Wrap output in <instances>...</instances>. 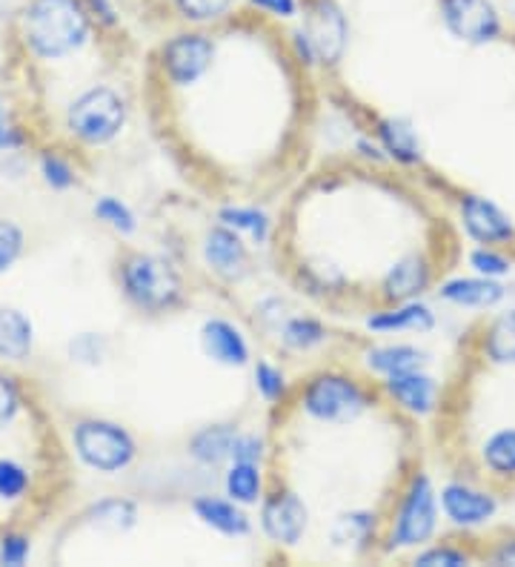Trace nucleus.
Segmentation results:
<instances>
[{"label":"nucleus","instance_id":"obj_20","mask_svg":"<svg viewBox=\"0 0 515 567\" xmlns=\"http://www.w3.org/2000/svg\"><path fill=\"white\" fill-rule=\"evenodd\" d=\"M193 516L206 527V530L227 536V539H244L253 533V519L247 507H240L229 496H213L204 493L193 502Z\"/></svg>","mask_w":515,"mask_h":567},{"label":"nucleus","instance_id":"obj_8","mask_svg":"<svg viewBox=\"0 0 515 567\" xmlns=\"http://www.w3.org/2000/svg\"><path fill=\"white\" fill-rule=\"evenodd\" d=\"M298 27L307 35L309 47L316 52L321 70H336L350 49V14L341 0H303Z\"/></svg>","mask_w":515,"mask_h":567},{"label":"nucleus","instance_id":"obj_10","mask_svg":"<svg viewBox=\"0 0 515 567\" xmlns=\"http://www.w3.org/2000/svg\"><path fill=\"white\" fill-rule=\"evenodd\" d=\"M441 519L453 530L478 533L493 525V519L502 511V498L495 491L470 482V478H446L439 487Z\"/></svg>","mask_w":515,"mask_h":567},{"label":"nucleus","instance_id":"obj_6","mask_svg":"<svg viewBox=\"0 0 515 567\" xmlns=\"http://www.w3.org/2000/svg\"><path fill=\"white\" fill-rule=\"evenodd\" d=\"M72 453L78 462L92 473L101 476H117V473L130 471L137 458V442L124 424L112 422V419H78L69 433Z\"/></svg>","mask_w":515,"mask_h":567},{"label":"nucleus","instance_id":"obj_33","mask_svg":"<svg viewBox=\"0 0 515 567\" xmlns=\"http://www.w3.org/2000/svg\"><path fill=\"white\" fill-rule=\"evenodd\" d=\"M92 215H95L103 227H110L112 233L121 238H132L137 229H141L135 209H132L124 198H117V195H101V198H95Z\"/></svg>","mask_w":515,"mask_h":567},{"label":"nucleus","instance_id":"obj_26","mask_svg":"<svg viewBox=\"0 0 515 567\" xmlns=\"http://www.w3.org/2000/svg\"><path fill=\"white\" fill-rule=\"evenodd\" d=\"M238 433V424H206L189 439L186 450L200 467H224V464L233 462V447Z\"/></svg>","mask_w":515,"mask_h":567},{"label":"nucleus","instance_id":"obj_38","mask_svg":"<svg viewBox=\"0 0 515 567\" xmlns=\"http://www.w3.org/2000/svg\"><path fill=\"white\" fill-rule=\"evenodd\" d=\"M23 252H27V229L14 218L0 215V278L14 270Z\"/></svg>","mask_w":515,"mask_h":567},{"label":"nucleus","instance_id":"obj_43","mask_svg":"<svg viewBox=\"0 0 515 567\" xmlns=\"http://www.w3.org/2000/svg\"><path fill=\"white\" fill-rule=\"evenodd\" d=\"M253 12L264 14L269 21L296 23L301 18L303 0H244Z\"/></svg>","mask_w":515,"mask_h":567},{"label":"nucleus","instance_id":"obj_30","mask_svg":"<svg viewBox=\"0 0 515 567\" xmlns=\"http://www.w3.org/2000/svg\"><path fill=\"white\" fill-rule=\"evenodd\" d=\"M218 224L235 229L238 236L249 238L253 244L264 247L272 238V218L261 207H240V204H227L218 209Z\"/></svg>","mask_w":515,"mask_h":567},{"label":"nucleus","instance_id":"obj_5","mask_svg":"<svg viewBox=\"0 0 515 567\" xmlns=\"http://www.w3.org/2000/svg\"><path fill=\"white\" fill-rule=\"evenodd\" d=\"M298 404L307 419L330 427L358 422L372 410V393L352 375L341 370H321L309 375L307 384L298 393Z\"/></svg>","mask_w":515,"mask_h":567},{"label":"nucleus","instance_id":"obj_28","mask_svg":"<svg viewBox=\"0 0 515 567\" xmlns=\"http://www.w3.org/2000/svg\"><path fill=\"white\" fill-rule=\"evenodd\" d=\"M275 336L289 353H312L330 341V327L316 316H287Z\"/></svg>","mask_w":515,"mask_h":567},{"label":"nucleus","instance_id":"obj_46","mask_svg":"<svg viewBox=\"0 0 515 567\" xmlns=\"http://www.w3.org/2000/svg\"><path fill=\"white\" fill-rule=\"evenodd\" d=\"M267 458V439L258 433H238L233 447V462H249V464H264Z\"/></svg>","mask_w":515,"mask_h":567},{"label":"nucleus","instance_id":"obj_15","mask_svg":"<svg viewBox=\"0 0 515 567\" xmlns=\"http://www.w3.org/2000/svg\"><path fill=\"white\" fill-rule=\"evenodd\" d=\"M441 305L455 307V310L493 312L507 301V281H493V278L475 276V272H461L450 276L433 287Z\"/></svg>","mask_w":515,"mask_h":567},{"label":"nucleus","instance_id":"obj_17","mask_svg":"<svg viewBox=\"0 0 515 567\" xmlns=\"http://www.w3.org/2000/svg\"><path fill=\"white\" fill-rule=\"evenodd\" d=\"M198 341L213 364L227 367V370H244L253 364V347H249L247 336L235 321L224 319V316L206 319L198 330Z\"/></svg>","mask_w":515,"mask_h":567},{"label":"nucleus","instance_id":"obj_24","mask_svg":"<svg viewBox=\"0 0 515 567\" xmlns=\"http://www.w3.org/2000/svg\"><path fill=\"white\" fill-rule=\"evenodd\" d=\"M81 522L90 530L112 533V536H124V533L135 530L141 522V507L137 502L126 496H106L92 502L86 511L81 513Z\"/></svg>","mask_w":515,"mask_h":567},{"label":"nucleus","instance_id":"obj_35","mask_svg":"<svg viewBox=\"0 0 515 567\" xmlns=\"http://www.w3.org/2000/svg\"><path fill=\"white\" fill-rule=\"evenodd\" d=\"M38 175H41V181L47 184L52 193H69V189L78 187V169L75 164H72V158H66L63 153H58V150H43L41 155H38Z\"/></svg>","mask_w":515,"mask_h":567},{"label":"nucleus","instance_id":"obj_44","mask_svg":"<svg viewBox=\"0 0 515 567\" xmlns=\"http://www.w3.org/2000/svg\"><path fill=\"white\" fill-rule=\"evenodd\" d=\"M23 146H27V135H23L21 124L14 121L12 110H9V104L0 95V153L14 155L21 153Z\"/></svg>","mask_w":515,"mask_h":567},{"label":"nucleus","instance_id":"obj_41","mask_svg":"<svg viewBox=\"0 0 515 567\" xmlns=\"http://www.w3.org/2000/svg\"><path fill=\"white\" fill-rule=\"evenodd\" d=\"M301 278L309 292H318V296H332V292H341L343 287V272L336 264H307L301 267Z\"/></svg>","mask_w":515,"mask_h":567},{"label":"nucleus","instance_id":"obj_19","mask_svg":"<svg viewBox=\"0 0 515 567\" xmlns=\"http://www.w3.org/2000/svg\"><path fill=\"white\" fill-rule=\"evenodd\" d=\"M372 135H375L378 146L384 150L390 164L406 166V169H415V166L424 164V144H421L419 126L404 118V115L378 118Z\"/></svg>","mask_w":515,"mask_h":567},{"label":"nucleus","instance_id":"obj_13","mask_svg":"<svg viewBox=\"0 0 515 567\" xmlns=\"http://www.w3.org/2000/svg\"><path fill=\"white\" fill-rule=\"evenodd\" d=\"M435 287V264L433 258L412 249L406 256L395 258L387 267L384 278L378 284V296L384 305H401V301H415L424 298Z\"/></svg>","mask_w":515,"mask_h":567},{"label":"nucleus","instance_id":"obj_2","mask_svg":"<svg viewBox=\"0 0 515 567\" xmlns=\"http://www.w3.org/2000/svg\"><path fill=\"white\" fill-rule=\"evenodd\" d=\"M439 485L426 471H415L406 478L399 502L392 507L390 525L384 533L387 554H415L430 545L441 530Z\"/></svg>","mask_w":515,"mask_h":567},{"label":"nucleus","instance_id":"obj_40","mask_svg":"<svg viewBox=\"0 0 515 567\" xmlns=\"http://www.w3.org/2000/svg\"><path fill=\"white\" fill-rule=\"evenodd\" d=\"M66 350L72 364L97 367L106 361V355H110V341H106V336H101V332H81V336H75V339L69 341Z\"/></svg>","mask_w":515,"mask_h":567},{"label":"nucleus","instance_id":"obj_49","mask_svg":"<svg viewBox=\"0 0 515 567\" xmlns=\"http://www.w3.org/2000/svg\"><path fill=\"white\" fill-rule=\"evenodd\" d=\"M356 153L358 158H364V161H372V164H390L384 155V150L378 146L375 138H358L356 141Z\"/></svg>","mask_w":515,"mask_h":567},{"label":"nucleus","instance_id":"obj_47","mask_svg":"<svg viewBox=\"0 0 515 567\" xmlns=\"http://www.w3.org/2000/svg\"><path fill=\"white\" fill-rule=\"evenodd\" d=\"M481 559L493 567H515V533H504L481 554Z\"/></svg>","mask_w":515,"mask_h":567},{"label":"nucleus","instance_id":"obj_4","mask_svg":"<svg viewBox=\"0 0 515 567\" xmlns=\"http://www.w3.org/2000/svg\"><path fill=\"white\" fill-rule=\"evenodd\" d=\"M130 124V101L110 83H92L63 110V130L81 146H110Z\"/></svg>","mask_w":515,"mask_h":567},{"label":"nucleus","instance_id":"obj_23","mask_svg":"<svg viewBox=\"0 0 515 567\" xmlns=\"http://www.w3.org/2000/svg\"><path fill=\"white\" fill-rule=\"evenodd\" d=\"M367 370L372 375L384 381L390 375L410 373V370H421V367L433 364V355L426 353L424 347L406 344V341H387V344L370 347L364 353Z\"/></svg>","mask_w":515,"mask_h":567},{"label":"nucleus","instance_id":"obj_48","mask_svg":"<svg viewBox=\"0 0 515 567\" xmlns=\"http://www.w3.org/2000/svg\"><path fill=\"white\" fill-rule=\"evenodd\" d=\"M287 38H289V49H292V55H296V61L301 63V66H307V70H321V66H318L316 52H312V47H309L307 35H303L298 23H292V27H289Z\"/></svg>","mask_w":515,"mask_h":567},{"label":"nucleus","instance_id":"obj_37","mask_svg":"<svg viewBox=\"0 0 515 567\" xmlns=\"http://www.w3.org/2000/svg\"><path fill=\"white\" fill-rule=\"evenodd\" d=\"M32 491V473L23 462L12 456H0V502L14 505L23 502Z\"/></svg>","mask_w":515,"mask_h":567},{"label":"nucleus","instance_id":"obj_7","mask_svg":"<svg viewBox=\"0 0 515 567\" xmlns=\"http://www.w3.org/2000/svg\"><path fill=\"white\" fill-rule=\"evenodd\" d=\"M215 58H218V43L209 35V29L184 27L161 43V78L175 90H189L213 72Z\"/></svg>","mask_w":515,"mask_h":567},{"label":"nucleus","instance_id":"obj_31","mask_svg":"<svg viewBox=\"0 0 515 567\" xmlns=\"http://www.w3.org/2000/svg\"><path fill=\"white\" fill-rule=\"evenodd\" d=\"M240 0H169L172 12L178 14L184 27L209 29L233 18Z\"/></svg>","mask_w":515,"mask_h":567},{"label":"nucleus","instance_id":"obj_9","mask_svg":"<svg viewBox=\"0 0 515 567\" xmlns=\"http://www.w3.org/2000/svg\"><path fill=\"white\" fill-rule=\"evenodd\" d=\"M439 18L446 35L470 49L493 47L507 35V18L495 0H439Z\"/></svg>","mask_w":515,"mask_h":567},{"label":"nucleus","instance_id":"obj_36","mask_svg":"<svg viewBox=\"0 0 515 567\" xmlns=\"http://www.w3.org/2000/svg\"><path fill=\"white\" fill-rule=\"evenodd\" d=\"M253 388L269 408H278V404L287 402L289 379L278 364H272L267 359H258L253 364Z\"/></svg>","mask_w":515,"mask_h":567},{"label":"nucleus","instance_id":"obj_14","mask_svg":"<svg viewBox=\"0 0 515 567\" xmlns=\"http://www.w3.org/2000/svg\"><path fill=\"white\" fill-rule=\"evenodd\" d=\"M200 256L220 281L238 284L253 272V252H249L247 241L224 224L206 229L200 238Z\"/></svg>","mask_w":515,"mask_h":567},{"label":"nucleus","instance_id":"obj_22","mask_svg":"<svg viewBox=\"0 0 515 567\" xmlns=\"http://www.w3.org/2000/svg\"><path fill=\"white\" fill-rule=\"evenodd\" d=\"M34 321L21 307H0V364H23L34 353Z\"/></svg>","mask_w":515,"mask_h":567},{"label":"nucleus","instance_id":"obj_34","mask_svg":"<svg viewBox=\"0 0 515 567\" xmlns=\"http://www.w3.org/2000/svg\"><path fill=\"white\" fill-rule=\"evenodd\" d=\"M478 559L473 547L459 545V542H430L412 554L415 567H470Z\"/></svg>","mask_w":515,"mask_h":567},{"label":"nucleus","instance_id":"obj_18","mask_svg":"<svg viewBox=\"0 0 515 567\" xmlns=\"http://www.w3.org/2000/svg\"><path fill=\"white\" fill-rule=\"evenodd\" d=\"M439 327V312L426 305L424 298L401 301V305H384L381 310L370 312L364 319V330L372 336H430Z\"/></svg>","mask_w":515,"mask_h":567},{"label":"nucleus","instance_id":"obj_3","mask_svg":"<svg viewBox=\"0 0 515 567\" xmlns=\"http://www.w3.org/2000/svg\"><path fill=\"white\" fill-rule=\"evenodd\" d=\"M121 292L146 316H166L184 307L186 281L169 258L158 252H130L117 267Z\"/></svg>","mask_w":515,"mask_h":567},{"label":"nucleus","instance_id":"obj_25","mask_svg":"<svg viewBox=\"0 0 515 567\" xmlns=\"http://www.w3.org/2000/svg\"><path fill=\"white\" fill-rule=\"evenodd\" d=\"M478 464L493 482H515V427L490 430L478 444Z\"/></svg>","mask_w":515,"mask_h":567},{"label":"nucleus","instance_id":"obj_27","mask_svg":"<svg viewBox=\"0 0 515 567\" xmlns=\"http://www.w3.org/2000/svg\"><path fill=\"white\" fill-rule=\"evenodd\" d=\"M378 533V513L375 511H347L336 516L330 525V542L338 550H367L375 542Z\"/></svg>","mask_w":515,"mask_h":567},{"label":"nucleus","instance_id":"obj_1","mask_svg":"<svg viewBox=\"0 0 515 567\" xmlns=\"http://www.w3.org/2000/svg\"><path fill=\"white\" fill-rule=\"evenodd\" d=\"M14 32L32 61L61 63L81 55L97 27L83 0H23L14 9Z\"/></svg>","mask_w":515,"mask_h":567},{"label":"nucleus","instance_id":"obj_32","mask_svg":"<svg viewBox=\"0 0 515 567\" xmlns=\"http://www.w3.org/2000/svg\"><path fill=\"white\" fill-rule=\"evenodd\" d=\"M467 270L475 276L493 278V281H507L515 272V258L507 247H473L467 249Z\"/></svg>","mask_w":515,"mask_h":567},{"label":"nucleus","instance_id":"obj_12","mask_svg":"<svg viewBox=\"0 0 515 567\" xmlns=\"http://www.w3.org/2000/svg\"><path fill=\"white\" fill-rule=\"evenodd\" d=\"M258 525L272 545L296 547L307 536L309 507L292 487H275L264 493Z\"/></svg>","mask_w":515,"mask_h":567},{"label":"nucleus","instance_id":"obj_42","mask_svg":"<svg viewBox=\"0 0 515 567\" xmlns=\"http://www.w3.org/2000/svg\"><path fill=\"white\" fill-rule=\"evenodd\" d=\"M32 556V539L23 530H7L0 536V565L23 567Z\"/></svg>","mask_w":515,"mask_h":567},{"label":"nucleus","instance_id":"obj_21","mask_svg":"<svg viewBox=\"0 0 515 567\" xmlns=\"http://www.w3.org/2000/svg\"><path fill=\"white\" fill-rule=\"evenodd\" d=\"M478 355L484 364L515 370V307L493 312L478 330Z\"/></svg>","mask_w":515,"mask_h":567},{"label":"nucleus","instance_id":"obj_11","mask_svg":"<svg viewBox=\"0 0 515 567\" xmlns=\"http://www.w3.org/2000/svg\"><path fill=\"white\" fill-rule=\"evenodd\" d=\"M455 218L470 244L478 247H515V218L484 193L464 189L455 198Z\"/></svg>","mask_w":515,"mask_h":567},{"label":"nucleus","instance_id":"obj_39","mask_svg":"<svg viewBox=\"0 0 515 567\" xmlns=\"http://www.w3.org/2000/svg\"><path fill=\"white\" fill-rule=\"evenodd\" d=\"M23 408H27V395H23L21 381L0 367V433L21 419Z\"/></svg>","mask_w":515,"mask_h":567},{"label":"nucleus","instance_id":"obj_29","mask_svg":"<svg viewBox=\"0 0 515 567\" xmlns=\"http://www.w3.org/2000/svg\"><path fill=\"white\" fill-rule=\"evenodd\" d=\"M264 464H249V462H229L227 473H224V496L238 502L240 507H255L261 505L264 493Z\"/></svg>","mask_w":515,"mask_h":567},{"label":"nucleus","instance_id":"obj_16","mask_svg":"<svg viewBox=\"0 0 515 567\" xmlns=\"http://www.w3.org/2000/svg\"><path fill=\"white\" fill-rule=\"evenodd\" d=\"M381 384H384L387 399H390L399 410H404L406 415H412V419H430V415H435L441 410L444 388H441V381L430 373V367L390 375V379H384Z\"/></svg>","mask_w":515,"mask_h":567},{"label":"nucleus","instance_id":"obj_45","mask_svg":"<svg viewBox=\"0 0 515 567\" xmlns=\"http://www.w3.org/2000/svg\"><path fill=\"white\" fill-rule=\"evenodd\" d=\"M83 7L92 14L97 32H115L124 23V14H121L115 0H83Z\"/></svg>","mask_w":515,"mask_h":567}]
</instances>
